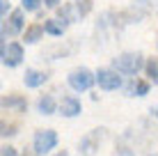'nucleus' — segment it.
<instances>
[{
	"mask_svg": "<svg viewBox=\"0 0 158 156\" xmlns=\"http://www.w3.org/2000/svg\"><path fill=\"white\" fill-rule=\"evenodd\" d=\"M144 60L140 53H122L112 60V69L119 74H126V76H138L140 69H144Z\"/></svg>",
	"mask_w": 158,
	"mask_h": 156,
	"instance_id": "f257e3e1",
	"label": "nucleus"
},
{
	"mask_svg": "<svg viewBox=\"0 0 158 156\" xmlns=\"http://www.w3.org/2000/svg\"><path fill=\"white\" fill-rule=\"evenodd\" d=\"M69 85H71V90H76V92H85V90H89L92 85L96 83V74H92L87 67H76L69 71Z\"/></svg>",
	"mask_w": 158,
	"mask_h": 156,
	"instance_id": "f03ea898",
	"label": "nucleus"
},
{
	"mask_svg": "<svg viewBox=\"0 0 158 156\" xmlns=\"http://www.w3.org/2000/svg\"><path fill=\"white\" fill-rule=\"evenodd\" d=\"M57 145V133L53 129H44V131H37L35 138H32V147L37 149V154H46L51 149H55Z\"/></svg>",
	"mask_w": 158,
	"mask_h": 156,
	"instance_id": "7ed1b4c3",
	"label": "nucleus"
},
{
	"mask_svg": "<svg viewBox=\"0 0 158 156\" xmlns=\"http://www.w3.org/2000/svg\"><path fill=\"white\" fill-rule=\"evenodd\" d=\"M0 57H2L5 67H19L21 60H23V46L19 41H12V44H5L0 46Z\"/></svg>",
	"mask_w": 158,
	"mask_h": 156,
	"instance_id": "20e7f679",
	"label": "nucleus"
},
{
	"mask_svg": "<svg viewBox=\"0 0 158 156\" xmlns=\"http://www.w3.org/2000/svg\"><path fill=\"white\" fill-rule=\"evenodd\" d=\"M96 83H99L101 90L112 92V90L122 87V76H119V71H115V69H99L96 71Z\"/></svg>",
	"mask_w": 158,
	"mask_h": 156,
	"instance_id": "39448f33",
	"label": "nucleus"
},
{
	"mask_svg": "<svg viewBox=\"0 0 158 156\" xmlns=\"http://www.w3.org/2000/svg\"><path fill=\"white\" fill-rule=\"evenodd\" d=\"M23 9H14L12 14L7 16V21L2 23V39L7 37H16L21 30H23Z\"/></svg>",
	"mask_w": 158,
	"mask_h": 156,
	"instance_id": "423d86ee",
	"label": "nucleus"
},
{
	"mask_svg": "<svg viewBox=\"0 0 158 156\" xmlns=\"http://www.w3.org/2000/svg\"><path fill=\"white\" fill-rule=\"evenodd\" d=\"M60 115L62 117L80 115V101L76 96H62V101H60Z\"/></svg>",
	"mask_w": 158,
	"mask_h": 156,
	"instance_id": "0eeeda50",
	"label": "nucleus"
},
{
	"mask_svg": "<svg viewBox=\"0 0 158 156\" xmlns=\"http://www.w3.org/2000/svg\"><path fill=\"white\" fill-rule=\"evenodd\" d=\"M101 129H96L94 133H89V136H85L83 140H80V156H92L96 152V147H99V138L103 133H99Z\"/></svg>",
	"mask_w": 158,
	"mask_h": 156,
	"instance_id": "6e6552de",
	"label": "nucleus"
},
{
	"mask_svg": "<svg viewBox=\"0 0 158 156\" xmlns=\"http://www.w3.org/2000/svg\"><path fill=\"white\" fill-rule=\"evenodd\" d=\"M2 108L5 110H21V112H25L28 110V101L23 99V96H19V94H9V96H2Z\"/></svg>",
	"mask_w": 158,
	"mask_h": 156,
	"instance_id": "1a4fd4ad",
	"label": "nucleus"
},
{
	"mask_svg": "<svg viewBox=\"0 0 158 156\" xmlns=\"http://www.w3.org/2000/svg\"><path fill=\"white\" fill-rule=\"evenodd\" d=\"M57 21L67 28V25H71L73 21H80L78 12H76V5H64V7L57 9Z\"/></svg>",
	"mask_w": 158,
	"mask_h": 156,
	"instance_id": "9d476101",
	"label": "nucleus"
},
{
	"mask_svg": "<svg viewBox=\"0 0 158 156\" xmlns=\"http://www.w3.org/2000/svg\"><path fill=\"white\" fill-rule=\"evenodd\" d=\"M48 80V76L44 71H37V69H28L25 71V76H23V83H25V87H39V85H44Z\"/></svg>",
	"mask_w": 158,
	"mask_h": 156,
	"instance_id": "9b49d317",
	"label": "nucleus"
},
{
	"mask_svg": "<svg viewBox=\"0 0 158 156\" xmlns=\"http://www.w3.org/2000/svg\"><path fill=\"white\" fill-rule=\"evenodd\" d=\"M37 110H39L41 115H53L55 110H60V103L51 94H44V96H39V101H37Z\"/></svg>",
	"mask_w": 158,
	"mask_h": 156,
	"instance_id": "f8f14e48",
	"label": "nucleus"
},
{
	"mask_svg": "<svg viewBox=\"0 0 158 156\" xmlns=\"http://www.w3.org/2000/svg\"><path fill=\"white\" fill-rule=\"evenodd\" d=\"M149 87H151L149 80L135 78L133 83H131L128 87H126V92H128V96H147V94H149Z\"/></svg>",
	"mask_w": 158,
	"mask_h": 156,
	"instance_id": "ddd939ff",
	"label": "nucleus"
},
{
	"mask_svg": "<svg viewBox=\"0 0 158 156\" xmlns=\"http://www.w3.org/2000/svg\"><path fill=\"white\" fill-rule=\"evenodd\" d=\"M44 25H39V23H32V25H28L25 28V35H23V39H25V44H37V41L44 37Z\"/></svg>",
	"mask_w": 158,
	"mask_h": 156,
	"instance_id": "4468645a",
	"label": "nucleus"
},
{
	"mask_svg": "<svg viewBox=\"0 0 158 156\" xmlns=\"http://www.w3.org/2000/svg\"><path fill=\"white\" fill-rule=\"evenodd\" d=\"M144 74H147V78H149V83L158 85V57H149V60H147Z\"/></svg>",
	"mask_w": 158,
	"mask_h": 156,
	"instance_id": "2eb2a0df",
	"label": "nucleus"
},
{
	"mask_svg": "<svg viewBox=\"0 0 158 156\" xmlns=\"http://www.w3.org/2000/svg\"><path fill=\"white\" fill-rule=\"evenodd\" d=\"M44 30H46L48 35H53V37H62L64 25L60 23L57 19H46V21H44Z\"/></svg>",
	"mask_w": 158,
	"mask_h": 156,
	"instance_id": "dca6fc26",
	"label": "nucleus"
},
{
	"mask_svg": "<svg viewBox=\"0 0 158 156\" xmlns=\"http://www.w3.org/2000/svg\"><path fill=\"white\" fill-rule=\"evenodd\" d=\"M76 12H78L80 19L87 16V14L92 12V0H78V2H76Z\"/></svg>",
	"mask_w": 158,
	"mask_h": 156,
	"instance_id": "f3484780",
	"label": "nucleus"
},
{
	"mask_svg": "<svg viewBox=\"0 0 158 156\" xmlns=\"http://www.w3.org/2000/svg\"><path fill=\"white\" fill-rule=\"evenodd\" d=\"M0 133H2V138H12V136H16V126L14 124H7V122H0Z\"/></svg>",
	"mask_w": 158,
	"mask_h": 156,
	"instance_id": "a211bd4d",
	"label": "nucleus"
},
{
	"mask_svg": "<svg viewBox=\"0 0 158 156\" xmlns=\"http://www.w3.org/2000/svg\"><path fill=\"white\" fill-rule=\"evenodd\" d=\"M41 0H23V9L25 12H35V9H39Z\"/></svg>",
	"mask_w": 158,
	"mask_h": 156,
	"instance_id": "6ab92c4d",
	"label": "nucleus"
},
{
	"mask_svg": "<svg viewBox=\"0 0 158 156\" xmlns=\"http://www.w3.org/2000/svg\"><path fill=\"white\" fill-rule=\"evenodd\" d=\"M115 156H135V154H133V149H128V147H124V145H119V147L115 149Z\"/></svg>",
	"mask_w": 158,
	"mask_h": 156,
	"instance_id": "aec40b11",
	"label": "nucleus"
},
{
	"mask_svg": "<svg viewBox=\"0 0 158 156\" xmlns=\"http://www.w3.org/2000/svg\"><path fill=\"white\" fill-rule=\"evenodd\" d=\"M7 12H9V0H0V14H2V19H7Z\"/></svg>",
	"mask_w": 158,
	"mask_h": 156,
	"instance_id": "412c9836",
	"label": "nucleus"
},
{
	"mask_svg": "<svg viewBox=\"0 0 158 156\" xmlns=\"http://www.w3.org/2000/svg\"><path fill=\"white\" fill-rule=\"evenodd\" d=\"M0 156H19V154H16V149H14V147L5 145V147H2V152H0Z\"/></svg>",
	"mask_w": 158,
	"mask_h": 156,
	"instance_id": "4be33fe9",
	"label": "nucleus"
},
{
	"mask_svg": "<svg viewBox=\"0 0 158 156\" xmlns=\"http://www.w3.org/2000/svg\"><path fill=\"white\" fill-rule=\"evenodd\" d=\"M21 156H39V154H37V149H35V147H25V152L21 154Z\"/></svg>",
	"mask_w": 158,
	"mask_h": 156,
	"instance_id": "5701e85b",
	"label": "nucleus"
},
{
	"mask_svg": "<svg viewBox=\"0 0 158 156\" xmlns=\"http://www.w3.org/2000/svg\"><path fill=\"white\" fill-rule=\"evenodd\" d=\"M44 5H46V7H51V9H55L57 5H60V0H44Z\"/></svg>",
	"mask_w": 158,
	"mask_h": 156,
	"instance_id": "b1692460",
	"label": "nucleus"
},
{
	"mask_svg": "<svg viewBox=\"0 0 158 156\" xmlns=\"http://www.w3.org/2000/svg\"><path fill=\"white\" fill-rule=\"evenodd\" d=\"M151 112H154V115L158 117V106H156V108H151Z\"/></svg>",
	"mask_w": 158,
	"mask_h": 156,
	"instance_id": "393cba45",
	"label": "nucleus"
},
{
	"mask_svg": "<svg viewBox=\"0 0 158 156\" xmlns=\"http://www.w3.org/2000/svg\"><path fill=\"white\" fill-rule=\"evenodd\" d=\"M55 156H67V152H57Z\"/></svg>",
	"mask_w": 158,
	"mask_h": 156,
	"instance_id": "a878e982",
	"label": "nucleus"
}]
</instances>
